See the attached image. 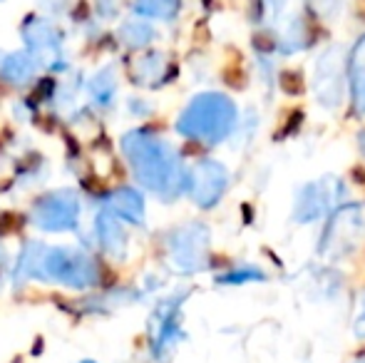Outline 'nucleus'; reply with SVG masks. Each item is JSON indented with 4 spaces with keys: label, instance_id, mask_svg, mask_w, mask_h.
<instances>
[{
    "label": "nucleus",
    "instance_id": "nucleus-16",
    "mask_svg": "<svg viewBox=\"0 0 365 363\" xmlns=\"http://www.w3.org/2000/svg\"><path fill=\"white\" fill-rule=\"evenodd\" d=\"M87 363H92V361H87Z\"/></svg>",
    "mask_w": 365,
    "mask_h": 363
},
{
    "label": "nucleus",
    "instance_id": "nucleus-13",
    "mask_svg": "<svg viewBox=\"0 0 365 363\" xmlns=\"http://www.w3.org/2000/svg\"><path fill=\"white\" fill-rule=\"evenodd\" d=\"M351 92H353V105L358 107V112L365 115V68L356 65L351 73Z\"/></svg>",
    "mask_w": 365,
    "mask_h": 363
},
{
    "label": "nucleus",
    "instance_id": "nucleus-2",
    "mask_svg": "<svg viewBox=\"0 0 365 363\" xmlns=\"http://www.w3.org/2000/svg\"><path fill=\"white\" fill-rule=\"evenodd\" d=\"M236 125V107L229 97L219 92H204L194 97L187 105V110L179 115L177 130L189 140L217 145L226 140Z\"/></svg>",
    "mask_w": 365,
    "mask_h": 363
},
{
    "label": "nucleus",
    "instance_id": "nucleus-11",
    "mask_svg": "<svg viewBox=\"0 0 365 363\" xmlns=\"http://www.w3.org/2000/svg\"><path fill=\"white\" fill-rule=\"evenodd\" d=\"M120 38L125 40L130 48H142V45H147L149 40L154 38V30L149 23H140V20H132V23H127L125 28L120 30Z\"/></svg>",
    "mask_w": 365,
    "mask_h": 363
},
{
    "label": "nucleus",
    "instance_id": "nucleus-4",
    "mask_svg": "<svg viewBox=\"0 0 365 363\" xmlns=\"http://www.w3.org/2000/svg\"><path fill=\"white\" fill-rule=\"evenodd\" d=\"M226 184H229L226 167L214 160H202L187 177L189 194L199 207H214L221 199V194L226 192Z\"/></svg>",
    "mask_w": 365,
    "mask_h": 363
},
{
    "label": "nucleus",
    "instance_id": "nucleus-7",
    "mask_svg": "<svg viewBox=\"0 0 365 363\" xmlns=\"http://www.w3.org/2000/svg\"><path fill=\"white\" fill-rule=\"evenodd\" d=\"M328 207V197H326V187L321 184H308V187L301 189L296 199V209H293V217L298 222H311V219H318Z\"/></svg>",
    "mask_w": 365,
    "mask_h": 363
},
{
    "label": "nucleus",
    "instance_id": "nucleus-8",
    "mask_svg": "<svg viewBox=\"0 0 365 363\" xmlns=\"http://www.w3.org/2000/svg\"><path fill=\"white\" fill-rule=\"evenodd\" d=\"M112 209H115L120 217H125L127 222L132 224H142L145 222V202L142 197L135 192V189L125 187V189H117L112 194Z\"/></svg>",
    "mask_w": 365,
    "mask_h": 363
},
{
    "label": "nucleus",
    "instance_id": "nucleus-14",
    "mask_svg": "<svg viewBox=\"0 0 365 363\" xmlns=\"http://www.w3.org/2000/svg\"><path fill=\"white\" fill-rule=\"evenodd\" d=\"M251 279L261 281V279H264V274H261L259 269L246 267V269H236V272H229V274L219 276L221 284H246V281H251Z\"/></svg>",
    "mask_w": 365,
    "mask_h": 363
},
{
    "label": "nucleus",
    "instance_id": "nucleus-10",
    "mask_svg": "<svg viewBox=\"0 0 365 363\" xmlns=\"http://www.w3.org/2000/svg\"><path fill=\"white\" fill-rule=\"evenodd\" d=\"M33 73H35L33 60L25 58V55H10V58L5 60L3 75H5V80H8L10 85H20L23 80L33 78Z\"/></svg>",
    "mask_w": 365,
    "mask_h": 363
},
{
    "label": "nucleus",
    "instance_id": "nucleus-6",
    "mask_svg": "<svg viewBox=\"0 0 365 363\" xmlns=\"http://www.w3.org/2000/svg\"><path fill=\"white\" fill-rule=\"evenodd\" d=\"M179 299L164 301L157 309L152 319V354L159 363L167 361V356L174 351L177 341L182 339V329H179Z\"/></svg>",
    "mask_w": 365,
    "mask_h": 363
},
{
    "label": "nucleus",
    "instance_id": "nucleus-1",
    "mask_svg": "<svg viewBox=\"0 0 365 363\" xmlns=\"http://www.w3.org/2000/svg\"><path fill=\"white\" fill-rule=\"evenodd\" d=\"M125 155L137 180L162 197H174L184 187V170L179 157L164 140L147 132H130L125 137Z\"/></svg>",
    "mask_w": 365,
    "mask_h": 363
},
{
    "label": "nucleus",
    "instance_id": "nucleus-9",
    "mask_svg": "<svg viewBox=\"0 0 365 363\" xmlns=\"http://www.w3.org/2000/svg\"><path fill=\"white\" fill-rule=\"evenodd\" d=\"M97 234H100V247L105 249L107 254H122L125 252V232H122L120 222L107 214H102L97 219Z\"/></svg>",
    "mask_w": 365,
    "mask_h": 363
},
{
    "label": "nucleus",
    "instance_id": "nucleus-15",
    "mask_svg": "<svg viewBox=\"0 0 365 363\" xmlns=\"http://www.w3.org/2000/svg\"><path fill=\"white\" fill-rule=\"evenodd\" d=\"M361 147H363V152H365V132L361 135Z\"/></svg>",
    "mask_w": 365,
    "mask_h": 363
},
{
    "label": "nucleus",
    "instance_id": "nucleus-3",
    "mask_svg": "<svg viewBox=\"0 0 365 363\" xmlns=\"http://www.w3.org/2000/svg\"><path fill=\"white\" fill-rule=\"evenodd\" d=\"M169 264L177 272L192 274L207 264L209 249V229L202 224H184L169 234Z\"/></svg>",
    "mask_w": 365,
    "mask_h": 363
},
{
    "label": "nucleus",
    "instance_id": "nucleus-12",
    "mask_svg": "<svg viewBox=\"0 0 365 363\" xmlns=\"http://www.w3.org/2000/svg\"><path fill=\"white\" fill-rule=\"evenodd\" d=\"M179 8V0H137V10L149 18H172Z\"/></svg>",
    "mask_w": 365,
    "mask_h": 363
},
{
    "label": "nucleus",
    "instance_id": "nucleus-5",
    "mask_svg": "<svg viewBox=\"0 0 365 363\" xmlns=\"http://www.w3.org/2000/svg\"><path fill=\"white\" fill-rule=\"evenodd\" d=\"M77 199L70 192H55L40 199L33 207V219L38 227L50 229V232H63L73 229L77 224Z\"/></svg>",
    "mask_w": 365,
    "mask_h": 363
}]
</instances>
